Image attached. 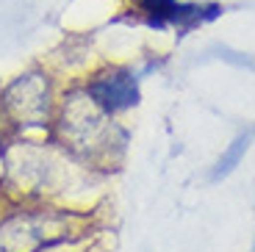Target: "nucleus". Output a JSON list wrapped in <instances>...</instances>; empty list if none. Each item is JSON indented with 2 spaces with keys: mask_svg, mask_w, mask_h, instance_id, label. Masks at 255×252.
<instances>
[{
  "mask_svg": "<svg viewBox=\"0 0 255 252\" xmlns=\"http://www.w3.org/2000/svg\"><path fill=\"white\" fill-rule=\"evenodd\" d=\"M89 97L103 111H125L139 103V86L130 72H109L89 83Z\"/></svg>",
  "mask_w": 255,
  "mask_h": 252,
  "instance_id": "obj_1",
  "label": "nucleus"
},
{
  "mask_svg": "<svg viewBox=\"0 0 255 252\" xmlns=\"http://www.w3.org/2000/svg\"><path fill=\"white\" fill-rule=\"evenodd\" d=\"M178 0H141V11L147 14V25L150 28H164L175 14Z\"/></svg>",
  "mask_w": 255,
  "mask_h": 252,
  "instance_id": "obj_2",
  "label": "nucleus"
},
{
  "mask_svg": "<svg viewBox=\"0 0 255 252\" xmlns=\"http://www.w3.org/2000/svg\"><path fill=\"white\" fill-rule=\"evenodd\" d=\"M247 144H250V139L247 136H239L233 144H230V150L225 152L222 158H219V164H217V169H214V180H219V177H225L228 172H233V166L242 161V155L247 152Z\"/></svg>",
  "mask_w": 255,
  "mask_h": 252,
  "instance_id": "obj_3",
  "label": "nucleus"
}]
</instances>
